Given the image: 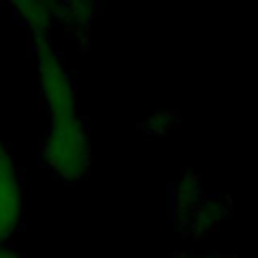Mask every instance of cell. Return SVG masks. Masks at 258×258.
<instances>
[{
    "label": "cell",
    "mask_w": 258,
    "mask_h": 258,
    "mask_svg": "<svg viewBox=\"0 0 258 258\" xmlns=\"http://www.w3.org/2000/svg\"><path fill=\"white\" fill-rule=\"evenodd\" d=\"M191 258H238V256H230V254H220V252H210V254H194Z\"/></svg>",
    "instance_id": "obj_4"
},
{
    "label": "cell",
    "mask_w": 258,
    "mask_h": 258,
    "mask_svg": "<svg viewBox=\"0 0 258 258\" xmlns=\"http://www.w3.org/2000/svg\"><path fill=\"white\" fill-rule=\"evenodd\" d=\"M175 214L181 224L179 228L187 230L189 234H200L218 228L226 214V204L220 198L206 191L191 175L179 179L177 183Z\"/></svg>",
    "instance_id": "obj_2"
},
{
    "label": "cell",
    "mask_w": 258,
    "mask_h": 258,
    "mask_svg": "<svg viewBox=\"0 0 258 258\" xmlns=\"http://www.w3.org/2000/svg\"><path fill=\"white\" fill-rule=\"evenodd\" d=\"M0 258H26L22 252H18L16 248L8 246V244H2L0 246Z\"/></svg>",
    "instance_id": "obj_3"
},
{
    "label": "cell",
    "mask_w": 258,
    "mask_h": 258,
    "mask_svg": "<svg viewBox=\"0 0 258 258\" xmlns=\"http://www.w3.org/2000/svg\"><path fill=\"white\" fill-rule=\"evenodd\" d=\"M8 157H10V153H8L6 145H4L2 139H0V161H4V159H8Z\"/></svg>",
    "instance_id": "obj_5"
},
{
    "label": "cell",
    "mask_w": 258,
    "mask_h": 258,
    "mask_svg": "<svg viewBox=\"0 0 258 258\" xmlns=\"http://www.w3.org/2000/svg\"><path fill=\"white\" fill-rule=\"evenodd\" d=\"M32 40L40 97L48 117L42 161L58 179L81 181L91 169V143L75 79L48 34H32Z\"/></svg>",
    "instance_id": "obj_1"
}]
</instances>
